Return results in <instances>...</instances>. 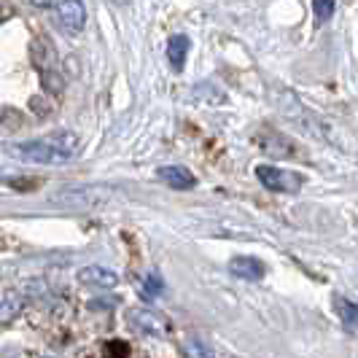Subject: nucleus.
Masks as SVG:
<instances>
[{
  "instance_id": "1",
  "label": "nucleus",
  "mask_w": 358,
  "mask_h": 358,
  "mask_svg": "<svg viewBox=\"0 0 358 358\" xmlns=\"http://www.w3.org/2000/svg\"><path fill=\"white\" fill-rule=\"evenodd\" d=\"M81 151V141L71 129L52 132L41 141H22V143H6V154H11L19 162L30 164H68Z\"/></svg>"
},
{
  "instance_id": "2",
  "label": "nucleus",
  "mask_w": 358,
  "mask_h": 358,
  "mask_svg": "<svg viewBox=\"0 0 358 358\" xmlns=\"http://www.w3.org/2000/svg\"><path fill=\"white\" fill-rule=\"evenodd\" d=\"M116 194V189L113 186H68V189H62V192H57L54 194V202L57 205H65V208H94V205H100V202H106Z\"/></svg>"
},
{
  "instance_id": "3",
  "label": "nucleus",
  "mask_w": 358,
  "mask_h": 358,
  "mask_svg": "<svg viewBox=\"0 0 358 358\" xmlns=\"http://www.w3.org/2000/svg\"><path fill=\"white\" fill-rule=\"evenodd\" d=\"M256 178L262 180L264 189L278 192V194H296V192L305 186V176L283 170V167H278V164H259V167H256Z\"/></svg>"
},
{
  "instance_id": "4",
  "label": "nucleus",
  "mask_w": 358,
  "mask_h": 358,
  "mask_svg": "<svg viewBox=\"0 0 358 358\" xmlns=\"http://www.w3.org/2000/svg\"><path fill=\"white\" fill-rule=\"evenodd\" d=\"M127 326L135 331V334H143V337H167L170 334V321L159 315V313H154V310H148V307H135V310H129L127 313Z\"/></svg>"
},
{
  "instance_id": "5",
  "label": "nucleus",
  "mask_w": 358,
  "mask_h": 358,
  "mask_svg": "<svg viewBox=\"0 0 358 358\" xmlns=\"http://www.w3.org/2000/svg\"><path fill=\"white\" fill-rule=\"evenodd\" d=\"M57 14H59V22H62V27L68 33H81L84 24H87V6H84V0H59Z\"/></svg>"
},
{
  "instance_id": "6",
  "label": "nucleus",
  "mask_w": 358,
  "mask_h": 358,
  "mask_svg": "<svg viewBox=\"0 0 358 358\" xmlns=\"http://www.w3.org/2000/svg\"><path fill=\"white\" fill-rule=\"evenodd\" d=\"M78 283L87 288H116L119 286V275L113 269L100 267V264H90V267L78 269Z\"/></svg>"
},
{
  "instance_id": "7",
  "label": "nucleus",
  "mask_w": 358,
  "mask_h": 358,
  "mask_svg": "<svg viewBox=\"0 0 358 358\" xmlns=\"http://www.w3.org/2000/svg\"><path fill=\"white\" fill-rule=\"evenodd\" d=\"M229 272L240 280H262L267 275V264L256 256H234L229 262Z\"/></svg>"
},
{
  "instance_id": "8",
  "label": "nucleus",
  "mask_w": 358,
  "mask_h": 358,
  "mask_svg": "<svg viewBox=\"0 0 358 358\" xmlns=\"http://www.w3.org/2000/svg\"><path fill=\"white\" fill-rule=\"evenodd\" d=\"M157 178L164 180L170 189H194L197 186V178L192 176V170H186V167H180V164H167V167H159L157 170Z\"/></svg>"
},
{
  "instance_id": "9",
  "label": "nucleus",
  "mask_w": 358,
  "mask_h": 358,
  "mask_svg": "<svg viewBox=\"0 0 358 358\" xmlns=\"http://www.w3.org/2000/svg\"><path fill=\"white\" fill-rule=\"evenodd\" d=\"M259 145L264 148V154L275 157V159H288L296 151L294 143L288 141L286 135H280V132H264V135H259Z\"/></svg>"
},
{
  "instance_id": "10",
  "label": "nucleus",
  "mask_w": 358,
  "mask_h": 358,
  "mask_svg": "<svg viewBox=\"0 0 358 358\" xmlns=\"http://www.w3.org/2000/svg\"><path fill=\"white\" fill-rule=\"evenodd\" d=\"M22 307H24L22 291H14V288L11 291H3L0 294V329L14 321L19 313H22Z\"/></svg>"
},
{
  "instance_id": "11",
  "label": "nucleus",
  "mask_w": 358,
  "mask_h": 358,
  "mask_svg": "<svg viewBox=\"0 0 358 358\" xmlns=\"http://www.w3.org/2000/svg\"><path fill=\"white\" fill-rule=\"evenodd\" d=\"M334 310L340 315L342 326L348 331H356L358 329V302L348 299V296H334Z\"/></svg>"
},
{
  "instance_id": "12",
  "label": "nucleus",
  "mask_w": 358,
  "mask_h": 358,
  "mask_svg": "<svg viewBox=\"0 0 358 358\" xmlns=\"http://www.w3.org/2000/svg\"><path fill=\"white\" fill-rule=\"evenodd\" d=\"M189 38L186 36H173L167 41V59L173 65V71H180L183 62H186V54H189Z\"/></svg>"
},
{
  "instance_id": "13",
  "label": "nucleus",
  "mask_w": 358,
  "mask_h": 358,
  "mask_svg": "<svg viewBox=\"0 0 358 358\" xmlns=\"http://www.w3.org/2000/svg\"><path fill=\"white\" fill-rule=\"evenodd\" d=\"M183 353L189 358H215L213 348L208 345V340H202L199 334H189V337L183 340Z\"/></svg>"
},
{
  "instance_id": "14",
  "label": "nucleus",
  "mask_w": 358,
  "mask_h": 358,
  "mask_svg": "<svg viewBox=\"0 0 358 358\" xmlns=\"http://www.w3.org/2000/svg\"><path fill=\"white\" fill-rule=\"evenodd\" d=\"M194 97H197L199 103H208V106H221V103H227V94L213 87V84H197L194 87Z\"/></svg>"
},
{
  "instance_id": "15",
  "label": "nucleus",
  "mask_w": 358,
  "mask_h": 358,
  "mask_svg": "<svg viewBox=\"0 0 358 358\" xmlns=\"http://www.w3.org/2000/svg\"><path fill=\"white\" fill-rule=\"evenodd\" d=\"M162 291H164V280L159 278V272H157V269L145 272L143 286H141V296H145V299H157Z\"/></svg>"
},
{
  "instance_id": "16",
  "label": "nucleus",
  "mask_w": 358,
  "mask_h": 358,
  "mask_svg": "<svg viewBox=\"0 0 358 358\" xmlns=\"http://www.w3.org/2000/svg\"><path fill=\"white\" fill-rule=\"evenodd\" d=\"M41 84H43V90L52 92V94H59V92L65 90V78L54 71V68H43L41 71Z\"/></svg>"
},
{
  "instance_id": "17",
  "label": "nucleus",
  "mask_w": 358,
  "mask_h": 358,
  "mask_svg": "<svg viewBox=\"0 0 358 358\" xmlns=\"http://www.w3.org/2000/svg\"><path fill=\"white\" fill-rule=\"evenodd\" d=\"M334 11H337V3L334 0H313V14H315L318 24L329 22V19L334 17Z\"/></svg>"
},
{
  "instance_id": "18",
  "label": "nucleus",
  "mask_w": 358,
  "mask_h": 358,
  "mask_svg": "<svg viewBox=\"0 0 358 358\" xmlns=\"http://www.w3.org/2000/svg\"><path fill=\"white\" fill-rule=\"evenodd\" d=\"M106 353L108 358H129V345L122 340H110L106 345Z\"/></svg>"
},
{
  "instance_id": "19",
  "label": "nucleus",
  "mask_w": 358,
  "mask_h": 358,
  "mask_svg": "<svg viewBox=\"0 0 358 358\" xmlns=\"http://www.w3.org/2000/svg\"><path fill=\"white\" fill-rule=\"evenodd\" d=\"M33 6H38V8H46V6H52L54 0H30Z\"/></svg>"
},
{
  "instance_id": "20",
  "label": "nucleus",
  "mask_w": 358,
  "mask_h": 358,
  "mask_svg": "<svg viewBox=\"0 0 358 358\" xmlns=\"http://www.w3.org/2000/svg\"><path fill=\"white\" fill-rule=\"evenodd\" d=\"M113 3H116V6H129L132 0H113Z\"/></svg>"
}]
</instances>
